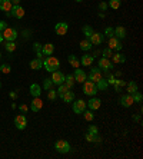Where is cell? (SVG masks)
<instances>
[{
    "instance_id": "cell-37",
    "label": "cell",
    "mask_w": 143,
    "mask_h": 159,
    "mask_svg": "<svg viewBox=\"0 0 143 159\" xmlns=\"http://www.w3.org/2000/svg\"><path fill=\"white\" fill-rule=\"evenodd\" d=\"M47 98H49V100H55L56 98H57V92H56L55 89H49L47 90Z\"/></svg>"
},
{
    "instance_id": "cell-28",
    "label": "cell",
    "mask_w": 143,
    "mask_h": 159,
    "mask_svg": "<svg viewBox=\"0 0 143 159\" xmlns=\"http://www.w3.org/2000/svg\"><path fill=\"white\" fill-rule=\"evenodd\" d=\"M93 44L90 43V40L89 39H83V40L80 42V49L82 50H84V52H87V50H90L92 49Z\"/></svg>"
},
{
    "instance_id": "cell-13",
    "label": "cell",
    "mask_w": 143,
    "mask_h": 159,
    "mask_svg": "<svg viewBox=\"0 0 143 159\" xmlns=\"http://www.w3.org/2000/svg\"><path fill=\"white\" fill-rule=\"evenodd\" d=\"M73 78H74V80H76L77 83H83V82L87 79V75H86V72H84L83 69H79V67H77L76 70H74Z\"/></svg>"
},
{
    "instance_id": "cell-18",
    "label": "cell",
    "mask_w": 143,
    "mask_h": 159,
    "mask_svg": "<svg viewBox=\"0 0 143 159\" xmlns=\"http://www.w3.org/2000/svg\"><path fill=\"white\" fill-rule=\"evenodd\" d=\"M53 52H55V44L51 43H46L42 46V53L46 56H51L53 55Z\"/></svg>"
},
{
    "instance_id": "cell-17",
    "label": "cell",
    "mask_w": 143,
    "mask_h": 159,
    "mask_svg": "<svg viewBox=\"0 0 143 159\" xmlns=\"http://www.w3.org/2000/svg\"><path fill=\"white\" fill-rule=\"evenodd\" d=\"M29 90H30V95L33 98H39L42 93V88H40V85H37V83H32Z\"/></svg>"
},
{
    "instance_id": "cell-34",
    "label": "cell",
    "mask_w": 143,
    "mask_h": 159,
    "mask_svg": "<svg viewBox=\"0 0 143 159\" xmlns=\"http://www.w3.org/2000/svg\"><path fill=\"white\" fill-rule=\"evenodd\" d=\"M114 90H116V92H120V88H123V86H126V82L125 80H116V79H114Z\"/></svg>"
},
{
    "instance_id": "cell-20",
    "label": "cell",
    "mask_w": 143,
    "mask_h": 159,
    "mask_svg": "<svg viewBox=\"0 0 143 159\" xmlns=\"http://www.w3.org/2000/svg\"><path fill=\"white\" fill-rule=\"evenodd\" d=\"M11 7H13V4H11L10 0H0V10L9 13L11 10Z\"/></svg>"
},
{
    "instance_id": "cell-3",
    "label": "cell",
    "mask_w": 143,
    "mask_h": 159,
    "mask_svg": "<svg viewBox=\"0 0 143 159\" xmlns=\"http://www.w3.org/2000/svg\"><path fill=\"white\" fill-rule=\"evenodd\" d=\"M55 149L59 153H67V152H70V143L67 141H65V139H59L55 143Z\"/></svg>"
},
{
    "instance_id": "cell-38",
    "label": "cell",
    "mask_w": 143,
    "mask_h": 159,
    "mask_svg": "<svg viewBox=\"0 0 143 159\" xmlns=\"http://www.w3.org/2000/svg\"><path fill=\"white\" fill-rule=\"evenodd\" d=\"M84 119L87 120V122H90V120H93L95 119V115H93V112L92 111H84Z\"/></svg>"
},
{
    "instance_id": "cell-1",
    "label": "cell",
    "mask_w": 143,
    "mask_h": 159,
    "mask_svg": "<svg viewBox=\"0 0 143 159\" xmlns=\"http://www.w3.org/2000/svg\"><path fill=\"white\" fill-rule=\"evenodd\" d=\"M43 66L44 69L47 72H55V70H59L60 67V62L57 57H51V56H49V57H46V59L43 60Z\"/></svg>"
},
{
    "instance_id": "cell-30",
    "label": "cell",
    "mask_w": 143,
    "mask_h": 159,
    "mask_svg": "<svg viewBox=\"0 0 143 159\" xmlns=\"http://www.w3.org/2000/svg\"><path fill=\"white\" fill-rule=\"evenodd\" d=\"M107 86H109V83H107V80H105V79H100L99 82H96V88H97V90H106Z\"/></svg>"
},
{
    "instance_id": "cell-7",
    "label": "cell",
    "mask_w": 143,
    "mask_h": 159,
    "mask_svg": "<svg viewBox=\"0 0 143 159\" xmlns=\"http://www.w3.org/2000/svg\"><path fill=\"white\" fill-rule=\"evenodd\" d=\"M51 82H53V85H62V83H65V75L60 70L51 72Z\"/></svg>"
},
{
    "instance_id": "cell-43",
    "label": "cell",
    "mask_w": 143,
    "mask_h": 159,
    "mask_svg": "<svg viewBox=\"0 0 143 159\" xmlns=\"http://www.w3.org/2000/svg\"><path fill=\"white\" fill-rule=\"evenodd\" d=\"M33 50H34L36 53H40V52H42V44H40V43H37V42H36V43L33 44Z\"/></svg>"
},
{
    "instance_id": "cell-4",
    "label": "cell",
    "mask_w": 143,
    "mask_h": 159,
    "mask_svg": "<svg viewBox=\"0 0 143 159\" xmlns=\"http://www.w3.org/2000/svg\"><path fill=\"white\" fill-rule=\"evenodd\" d=\"M2 34H3V39L4 40H9V42H15L16 37H17V30L13 29V27H6V29L2 32Z\"/></svg>"
},
{
    "instance_id": "cell-42",
    "label": "cell",
    "mask_w": 143,
    "mask_h": 159,
    "mask_svg": "<svg viewBox=\"0 0 143 159\" xmlns=\"http://www.w3.org/2000/svg\"><path fill=\"white\" fill-rule=\"evenodd\" d=\"M133 100H135L136 103H140V102H142V93L136 92L135 95H133Z\"/></svg>"
},
{
    "instance_id": "cell-2",
    "label": "cell",
    "mask_w": 143,
    "mask_h": 159,
    "mask_svg": "<svg viewBox=\"0 0 143 159\" xmlns=\"http://www.w3.org/2000/svg\"><path fill=\"white\" fill-rule=\"evenodd\" d=\"M83 93L87 95V96H95L97 93V88H96V83L92 80H86L83 82Z\"/></svg>"
},
{
    "instance_id": "cell-12",
    "label": "cell",
    "mask_w": 143,
    "mask_h": 159,
    "mask_svg": "<svg viewBox=\"0 0 143 159\" xmlns=\"http://www.w3.org/2000/svg\"><path fill=\"white\" fill-rule=\"evenodd\" d=\"M86 111V102H84L83 99H79V100H76L73 103V112L74 113H83V112Z\"/></svg>"
},
{
    "instance_id": "cell-41",
    "label": "cell",
    "mask_w": 143,
    "mask_h": 159,
    "mask_svg": "<svg viewBox=\"0 0 143 159\" xmlns=\"http://www.w3.org/2000/svg\"><path fill=\"white\" fill-rule=\"evenodd\" d=\"M105 36H107V37L114 36V30L112 29V27H106V30H105Z\"/></svg>"
},
{
    "instance_id": "cell-26",
    "label": "cell",
    "mask_w": 143,
    "mask_h": 159,
    "mask_svg": "<svg viewBox=\"0 0 143 159\" xmlns=\"http://www.w3.org/2000/svg\"><path fill=\"white\" fill-rule=\"evenodd\" d=\"M62 99L65 100L66 103H70V102H73V100H74V93H73V92H72V90H70V89H69V90H67V92H66V93H65V95H63V96H62Z\"/></svg>"
},
{
    "instance_id": "cell-19",
    "label": "cell",
    "mask_w": 143,
    "mask_h": 159,
    "mask_svg": "<svg viewBox=\"0 0 143 159\" xmlns=\"http://www.w3.org/2000/svg\"><path fill=\"white\" fill-rule=\"evenodd\" d=\"M43 107V100L39 99V98H34L33 100H32V111L33 112H39Z\"/></svg>"
},
{
    "instance_id": "cell-9",
    "label": "cell",
    "mask_w": 143,
    "mask_h": 159,
    "mask_svg": "<svg viewBox=\"0 0 143 159\" xmlns=\"http://www.w3.org/2000/svg\"><path fill=\"white\" fill-rule=\"evenodd\" d=\"M89 40H90V43H92L93 46H99V44H102L103 40H105V34L93 32V34L89 37Z\"/></svg>"
},
{
    "instance_id": "cell-47",
    "label": "cell",
    "mask_w": 143,
    "mask_h": 159,
    "mask_svg": "<svg viewBox=\"0 0 143 159\" xmlns=\"http://www.w3.org/2000/svg\"><path fill=\"white\" fill-rule=\"evenodd\" d=\"M107 83H109V85H113L114 83V76L113 75H109V76H107Z\"/></svg>"
},
{
    "instance_id": "cell-8",
    "label": "cell",
    "mask_w": 143,
    "mask_h": 159,
    "mask_svg": "<svg viewBox=\"0 0 143 159\" xmlns=\"http://www.w3.org/2000/svg\"><path fill=\"white\" fill-rule=\"evenodd\" d=\"M15 125H16V128H17L19 130H23V129H26V126H27V119H26V116L23 115H17L15 118Z\"/></svg>"
},
{
    "instance_id": "cell-51",
    "label": "cell",
    "mask_w": 143,
    "mask_h": 159,
    "mask_svg": "<svg viewBox=\"0 0 143 159\" xmlns=\"http://www.w3.org/2000/svg\"><path fill=\"white\" fill-rule=\"evenodd\" d=\"M3 40H4V39H3V34H2V32H0V43H2Z\"/></svg>"
},
{
    "instance_id": "cell-36",
    "label": "cell",
    "mask_w": 143,
    "mask_h": 159,
    "mask_svg": "<svg viewBox=\"0 0 143 159\" xmlns=\"http://www.w3.org/2000/svg\"><path fill=\"white\" fill-rule=\"evenodd\" d=\"M51 86H53V82H51V79H43V89H44V90H49V89H51Z\"/></svg>"
},
{
    "instance_id": "cell-45",
    "label": "cell",
    "mask_w": 143,
    "mask_h": 159,
    "mask_svg": "<svg viewBox=\"0 0 143 159\" xmlns=\"http://www.w3.org/2000/svg\"><path fill=\"white\" fill-rule=\"evenodd\" d=\"M107 7H109V6H107V3H105V2H100V3H99V9L102 11H106Z\"/></svg>"
},
{
    "instance_id": "cell-48",
    "label": "cell",
    "mask_w": 143,
    "mask_h": 159,
    "mask_svg": "<svg viewBox=\"0 0 143 159\" xmlns=\"http://www.w3.org/2000/svg\"><path fill=\"white\" fill-rule=\"evenodd\" d=\"M7 27V25H6V22H3V20H0V32H3L4 29Z\"/></svg>"
},
{
    "instance_id": "cell-52",
    "label": "cell",
    "mask_w": 143,
    "mask_h": 159,
    "mask_svg": "<svg viewBox=\"0 0 143 159\" xmlns=\"http://www.w3.org/2000/svg\"><path fill=\"white\" fill-rule=\"evenodd\" d=\"M76 2H83V0H76Z\"/></svg>"
},
{
    "instance_id": "cell-23",
    "label": "cell",
    "mask_w": 143,
    "mask_h": 159,
    "mask_svg": "<svg viewBox=\"0 0 143 159\" xmlns=\"http://www.w3.org/2000/svg\"><path fill=\"white\" fill-rule=\"evenodd\" d=\"M93 56L90 55H83L82 56V59H80V65H83V66H90L93 63Z\"/></svg>"
},
{
    "instance_id": "cell-16",
    "label": "cell",
    "mask_w": 143,
    "mask_h": 159,
    "mask_svg": "<svg viewBox=\"0 0 143 159\" xmlns=\"http://www.w3.org/2000/svg\"><path fill=\"white\" fill-rule=\"evenodd\" d=\"M102 72H100V69H92L90 70V73H89V80H92V82H99L100 79H102Z\"/></svg>"
},
{
    "instance_id": "cell-53",
    "label": "cell",
    "mask_w": 143,
    "mask_h": 159,
    "mask_svg": "<svg viewBox=\"0 0 143 159\" xmlns=\"http://www.w3.org/2000/svg\"><path fill=\"white\" fill-rule=\"evenodd\" d=\"M0 59H2V53H0Z\"/></svg>"
},
{
    "instance_id": "cell-32",
    "label": "cell",
    "mask_w": 143,
    "mask_h": 159,
    "mask_svg": "<svg viewBox=\"0 0 143 159\" xmlns=\"http://www.w3.org/2000/svg\"><path fill=\"white\" fill-rule=\"evenodd\" d=\"M83 33H84V36H86V39H89V37L93 34V27L89 26V25L83 26Z\"/></svg>"
},
{
    "instance_id": "cell-10",
    "label": "cell",
    "mask_w": 143,
    "mask_h": 159,
    "mask_svg": "<svg viewBox=\"0 0 143 159\" xmlns=\"http://www.w3.org/2000/svg\"><path fill=\"white\" fill-rule=\"evenodd\" d=\"M67 30H69V25L65 22H60V23H56L55 26V32L56 34H59V36H65L67 33Z\"/></svg>"
},
{
    "instance_id": "cell-27",
    "label": "cell",
    "mask_w": 143,
    "mask_h": 159,
    "mask_svg": "<svg viewBox=\"0 0 143 159\" xmlns=\"http://www.w3.org/2000/svg\"><path fill=\"white\" fill-rule=\"evenodd\" d=\"M125 62H126V57L123 55H120V53H114L112 56V63H125Z\"/></svg>"
},
{
    "instance_id": "cell-14",
    "label": "cell",
    "mask_w": 143,
    "mask_h": 159,
    "mask_svg": "<svg viewBox=\"0 0 143 159\" xmlns=\"http://www.w3.org/2000/svg\"><path fill=\"white\" fill-rule=\"evenodd\" d=\"M100 105H102V100L97 99V98H92V99H89V102H86V106H89L90 111H97V109H100Z\"/></svg>"
},
{
    "instance_id": "cell-6",
    "label": "cell",
    "mask_w": 143,
    "mask_h": 159,
    "mask_svg": "<svg viewBox=\"0 0 143 159\" xmlns=\"http://www.w3.org/2000/svg\"><path fill=\"white\" fill-rule=\"evenodd\" d=\"M122 42L120 39H118L116 36H112L109 37V49H112V50H116V52H119V50H122Z\"/></svg>"
},
{
    "instance_id": "cell-40",
    "label": "cell",
    "mask_w": 143,
    "mask_h": 159,
    "mask_svg": "<svg viewBox=\"0 0 143 159\" xmlns=\"http://www.w3.org/2000/svg\"><path fill=\"white\" fill-rule=\"evenodd\" d=\"M10 66H9V65H2V66H0V72H3V73H10Z\"/></svg>"
},
{
    "instance_id": "cell-15",
    "label": "cell",
    "mask_w": 143,
    "mask_h": 159,
    "mask_svg": "<svg viewBox=\"0 0 143 159\" xmlns=\"http://www.w3.org/2000/svg\"><path fill=\"white\" fill-rule=\"evenodd\" d=\"M135 103V100H133V95H123V96L120 98V105L125 107H130L132 105Z\"/></svg>"
},
{
    "instance_id": "cell-22",
    "label": "cell",
    "mask_w": 143,
    "mask_h": 159,
    "mask_svg": "<svg viewBox=\"0 0 143 159\" xmlns=\"http://www.w3.org/2000/svg\"><path fill=\"white\" fill-rule=\"evenodd\" d=\"M42 66H43V60L39 59V57H36V59H33L30 62V67L33 70H39V69H42Z\"/></svg>"
},
{
    "instance_id": "cell-49",
    "label": "cell",
    "mask_w": 143,
    "mask_h": 159,
    "mask_svg": "<svg viewBox=\"0 0 143 159\" xmlns=\"http://www.w3.org/2000/svg\"><path fill=\"white\" fill-rule=\"evenodd\" d=\"M10 2L13 6H19V4H20V0H10Z\"/></svg>"
},
{
    "instance_id": "cell-29",
    "label": "cell",
    "mask_w": 143,
    "mask_h": 159,
    "mask_svg": "<svg viewBox=\"0 0 143 159\" xmlns=\"http://www.w3.org/2000/svg\"><path fill=\"white\" fill-rule=\"evenodd\" d=\"M67 60H69V63L74 67V69H77V67L80 66V60H77V57L74 55H70L69 57H67Z\"/></svg>"
},
{
    "instance_id": "cell-44",
    "label": "cell",
    "mask_w": 143,
    "mask_h": 159,
    "mask_svg": "<svg viewBox=\"0 0 143 159\" xmlns=\"http://www.w3.org/2000/svg\"><path fill=\"white\" fill-rule=\"evenodd\" d=\"M89 132H90V133H99V128H97L96 125L89 126Z\"/></svg>"
},
{
    "instance_id": "cell-35",
    "label": "cell",
    "mask_w": 143,
    "mask_h": 159,
    "mask_svg": "<svg viewBox=\"0 0 143 159\" xmlns=\"http://www.w3.org/2000/svg\"><path fill=\"white\" fill-rule=\"evenodd\" d=\"M107 6L116 10V9L120 7V0H109V3H107Z\"/></svg>"
},
{
    "instance_id": "cell-5",
    "label": "cell",
    "mask_w": 143,
    "mask_h": 159,
    "mask_svg": "<svg viewBox=\"0 0 143 159\" xmlns=\"http://www.w3.org/2000/svg\"><path fill=\"white\" fill-rule=\"evenodd\" d=\"M7 16H11V17H16V19H22L23 16H25V9L19 4V6H13L11 7V10L9 11V13H6Z\"/></svg>"
},
{
    "instance_id": "cell-54",
    "label": "cell",
    "mask_w": 143,
    "mask_h": 159,
    "mask_svg": "<svg viewBox=\"0 0 143 159\" xmlns=\"http://www.w3.org/2000/svg\"><path fill=\"white\" fill-rule=\"evenodd\" d=\"M0 89H2V83H0Z\"/></svg>"
},
{
    "instance_id": "cell-25",
    "label": "cell",
    "mask_w": 143,
    "mask_h": 159,
    "mask_svg": "<svg viewBox=\"0 0 143 159\" xmlns=\"http://www.w3.org/2000/svg\"><path fill=\"white\" fill-rule=\"evenodd\" d=\"M127 85V93L129 95H135L136 92H137V83H136L135 80L129 82V83H126Z\"/></svg>"
},
{
    "instance_id": "cell-11",
    "label": "cell",
    "mask_w": 143,
    "mask_h": 159,
    "mask_svg": "<svg viewBox=\"0 0 143 159\" xmlns=\"http://www.w3.org/2000/svg\"><path fill=\"white\" fill-rule=\"evenodd\" d=\"M99 69H102V70H105V72H109L110 69H113V63H112L110 59L102 57V59L99 60Z\"/></svg>"
},
{
    "instance_id": "cell-31",
    "label": "cell",
    "mask_w": 143,
    "mask_h": 159,
    "mask_svg": "<svg viewBox=\"0 0 143 159\" xmlns=\"http://www.w3.org/2000/svg\"><path fill=\"white\" fill-rule=\"evenodd\" d=\"M16 48H17V46H16L15 42H9V40H6V44H4V49H6V50H7L9 53L15 52Z\"/></svg>"
},
{
    "instance_id": "cell-46",
    "label": "cell",
    "mask_w": 143,
    "mask_h": 159,
    "mask_svg": "<svg viewBox=\"0 0 143 159\" xmlns=\"http://www.w3.org/2000/svg\"><path fill=\"white\" fill-rule=\"evenodd\" d=\"M19 109H20V112H22L23 115H26V113H27V111H29L27 105H20V107H19Z\"/></svg>"
},
{
    "instance_id": "cell-24",
    "label": "cell",
    "mask_w": 143,
    "mask_h": 159,
    "mask_svg": "<svg viewBox=\"0 0 143 159\" xmlns=\"http://www.w3.org/2000/svg\"><path fill=\"white\" fill-rule=\"evenodd\" d=\"M74 83H76V80H74L73 75H67V76H65V85L67 86V89H72L74 86Z\"/></svg>"
},
{
    "instance_id": "cell-33",
    "label": "cell",
    "mask_w": 143,
    "mask_h": 159,
    "mask_svg": "<svg viewBox=\"0 0 143 159\" xmlns=\"http://www.w3.org/2000/svg\"><path fill=\"white\" fill-rule=\"evenodd\" d=\"M67 90H69V89H67V86L65 85V83H62V85H59V89H57L56 92H57V96H60V98H62L63 95H65V93L67 92Z\"/></svg>"
},
{
    "instance_id": "cell-50",
    "label": "cell",
    "mask_w": 143,
    "mask_h": 159,
    "mask_svg": "<svg viewBox=\"0 0 143 159\" xmlns=\"http://www.w3.org/2000/svg\"><path fill=\"white\" fill-rule=\"evenodd\" d=\"M10 98H11V99H16V98H17V93H16V92H10Z\"/></svg>"
},
{
    "instance_id": "cell-21",
    "label": "cell",
    "mask_w": 143,
    "mask_h": 159,
    "mask_svg": "<svg viewBox=\"0 0 143 159\" xmlns=\"http://www.w3.org/2000/svg\"><path fill=\"white\" fill-rule=\"evenodd\" d=\"M113 30H114V36L118 37V39H120L122 40V39H125L126 37V29L123 26H118L116 29H113Z\"/></svg>"
},
{
    "instance_id": "cell-39",
    "label": "cell",
    "mask_w": 143,
    "mask_h": 159,
    "mask_svg": "<svg viewBox=\"0 0 143 159\" xmlns=\"http://www.w3.org/2000/svg\"><path fill=\"white\" fill-rule=\"evenodd\" d=\"M102 55H103V57H106V59H109V57H112V56H113V52H112V49H105V50H103L102 52Z\"/></svg>"
}]
</instances>
